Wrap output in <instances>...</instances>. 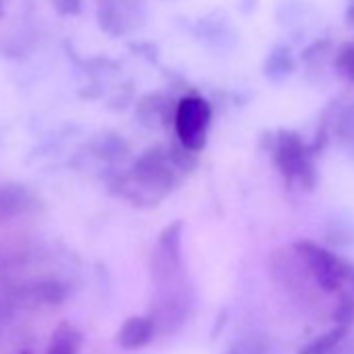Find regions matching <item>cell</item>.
<instances>
[{
  "instance_id": "6da1fadb",
  "label": "cell",
  "mask_w": 354,
  "mask_h": 354,
  "mask_svg": "<svg viewBox=\"0 0 354 354\" xmlns=\"http://www.w3.org/2000/svg\"><path fill=\"white\" fill-rule=\"evenodd\" d=\"M194 160H188L175 152L162 150V148H150L146 150L133 165V182L152 194L156 198H162L180 180V173L186 171Z\"/></svg>"
},
{
  "instance_id": "7a4b0ae2",
  "label": "cell",
  "mask_w": 354,
  "mask_h": 354,
  "mask_svg": "<svg viewBox=\"0 0 354 354\" xmlns=\"http://www.w3.org/2000/svg\"><path fill=\"white\" fill-rule=\"evenodd\" d=\"M273 158L288 186H292L294 182H300L306 190H313L317 186L315 148L306 146L296 131L281 129L275 136Z\"/></svg>"
},
{
  "instance_id": "3957f363",
  "label": "cell",
  "mask_w": 354,
  "mask_h": 354,
  "mask_svg": "<svg viewBox=\"0 0 354 354\" xmlns=\"http://www.w3.org/2000/svg\"><path fill=\"white\" fill-rule=\"evenodd\" d=\"M213 119V109L203 96H184L175 109V133L182 148L201 152L207 146V133Z\"/></svg>"
},
{
  "instance_id": "277c9868",
  "label": "cell",
  "mask_w": 354,
  "mask_h": 354,
  "mask_svg": "<svg viewBox=\"0 0 354 354\" xmlns=\"http://www.w3.org/2000/svg\"><path fill=\"white\" fill-rule=\"evenodd\" d=\"M294 252L304 263L306 271L315 277L323 292H335L342 281L346 279L348 261L339 259L335 252L310 242V240H296Z\"/></svg>"
},
{
  "instance_id": "5b68a950",
  "label": "cell",
  "mask_w": 354,
  "mask_h": 354,
  "mask_svg": "<svg viewBox=\"0 0 354 354\" xmlns=\"http://www.w3.org/2000/svg\"><path fill=\"white\" fill-rule=\"evenodd\" d=\"M182 234H184V221H173L158 236L156 273H160V279L173 277L182 269Z\"/></svg>"
},
{
  "instance_id": "8992f818",
  "label": "cell",
  "mask_w": 354,
  "mask_h": 354,
  "mask_svg": "<svg viewBox=\"0 0 354 354\" xmlns=\"http://www.w3.org/2000/svg\"><path fill=\"white\" fill-rule=\"evenodd\" d=\"M156 331V323L152 317H144V315H136L123 321V325L117 331V344L123 350H140L144 346H148L154 337Z\"/></svg>"
},
{
  "instance_id": "52a82bcc",
  "label": "cell",
  "mask_w": 354,
  "mask_h": 354,
  "mask_svg": "<svg viewBox=\"0 0 354 354\" xmlns=\"http://www.w3.org/2000/svg\"><path fill=\"white\" fill-rule=\"evenodd\" d=\"M82 346H84L82 331L65 321L55 327L46 346V354H80Z\"/></svg>"
},
{
  "instance_id": "ba28073f",
  "label": "cell",
  "mask_w": 354,
  "mask_h": 354,
  "mask_svg": "<svg viewBox=\"0 0 354 354\" xmlns=\"http://www.w3.org/2000/svg\"><path fill=\"white\" fill-rule=\"evenodd\" d=\"M348 335V327L344 325H333L329 331L321 333L319 337H315L310 344H306L300 354H329L337 344H342Z\"/></svg>"
},
{
  "instance_id": "9c48e42d",
  "label": "cell",
  "mask_w": 354,
  "mask_h": 354,
  "mask_svg": "<svg viewBox=\"0 0 354 354\" xmlns=\"http://www.w3.org/2000/svg\"><path fill=\"white\" fill-rule=\"evenodd\" d=\"M335 131L342 144H346L348 148H354V104L346 106L335 123Z\"/></svg>"
},
{
  "instance_id": "30bf717a",
  "label": "cell",
  "mask_w": 354,
  "mask_h": 354,
  "mask_svg": "<svg viewBox=\"0 0 354 354\" xmlns=\"http://www.w3.org/2000/svg\"><path fill=\"white\" fill-rule=\"evenodd\" d=\"M333 321L335 325H344V327H350V323L354 321V298L350 294L339 296V302L335 304L333 310Z\"/></svg>"
},
{
  "instance_id": "8fae6325",
  "label": "cell",
  "mask_w": 354,
  "mask_h": 354,
  "mask_svg": "<svg viewBox=\"0 0 354 354\" xmlns=\"http://www.w3.org/2000/svg\"><path fill=\"white\" fill-rule=\"evenodd\" d=\"M337 71L346 77V80H354V46H348L339 53L337 57Z\"/></svg>"
},
{
  "instance_id": "7c38bea8",
  "label": "cell",
  "mask_w": 354,
  "mask_h": 354,
  "mask_svg": "<svg viewBox=\"0 0 354 354\" xmlns=\"http://www.w3.org/2000/svg\"><path fill=\"white\" fill-rule=\"evenodd\" d=\"M227 354H265V346L254 339H242L234 344Z\"/></svg>"
},
{
  "instance_id": "4fadbf2b",
  "label": "cell",
  "mask_w": 354,
  "mask_h": 354,
  "mask_svg": "<svg viewBox=\"0 0 354 354\" xmlns=\"http://www.w3.org/2000/svg\"><path fill=\"white\" fill-rule=\"evenodd\" d=\"M329 354H354V342L352 344H348L346 339L342 342V344H337Z\"/></svg>"
},
{
  "instance_id": "5bb4252c",
  "label": "cell",
  "mask_w": 354,
  "mask_h": 354,
  "mask_svg": "<svg viewBox=\"0 0 354 354\" xmlns=\"http://www.w3.org/2000/svg\"><path fill=\"white\" fill-rule=\"evenodd\" d=\"M346 279L354 283V265H350V263H348V269H346Z\"/></svg>"
},
{
  "instance_id": "9a60e30c",
  "label": "cell",
  "mask_w": 354,
  "mask_h": 354,
  "mask_svg": "<svg viewBox=\"0 0 354 354\" xmlns=\"http://www.w3.org/2000/svg\"><path fill=\"white\" fill-rule=\"evenodd\" d=\"M352 13H354V11H352Z\"/></svg>"
}]
</instances>
